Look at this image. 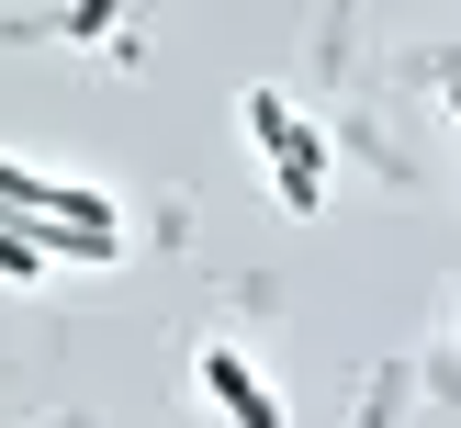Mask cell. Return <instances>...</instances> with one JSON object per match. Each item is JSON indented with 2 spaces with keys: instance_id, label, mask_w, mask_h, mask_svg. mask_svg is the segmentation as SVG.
<instances>
[{
  "instance_id": "1",
  "label": "cell",
  "mask_w": 461,
  "mask_h": 428,
  "mask_svg": "<svg viewBox=\"0 0 461 428\" xmlns=\"http://www.w3.org/2000/svg\"><path fill=\"white\" fill-rule=\"evenodd\" d=\"M248 147L270 158V192H282V214H327V135L304 124V113L282 102V90H248Z\"/></svg>"
},
{
  "instance_id": "2",
  "label": "cell",
  "mask_w": 461,
  "mask_h": 428,
  "mask_svg": "<svg viewBox=\"0 0 461 428\" xmlns=\"http://www.w3.org/2000/svg\"><path fill=\"white\" fill-rule=\"evenodd\" d=\"M192 383L214 395V417H225V428H293V417H282V395H270V383L248 372V350H225V338H203V350H192Z\"/></svg>"
},
{
  "instance_id": "3",
  "label": "cell",
  "mask_w": 461,
  "mask_h": 428,
  "mask_svg": "<svg viewBox=\"0 0 461 428\" xmlns=\"http://www.w3.org/2000/svg\"><path fill=\"white\" fill-rule=\"evenodd\" d=\"M68 34H79V45H90V34H113V0H68Z\"/></svg>"
},
{
  "instance_id": "4",
  "label": "cell",
  "mask_w": 461,
  "mask_h": 428,
  "mask_svg": "<svg viewBox=\"0 0 461 428\" xmlns=\"http://www.w3.org/2000/svg\"><path fill=\"white\" fill-rule=\"evenodd\" d=\"M439 102H450V124H461V68H450V79H439Z\"/></svg>"
}]
</instances>
